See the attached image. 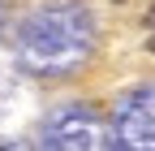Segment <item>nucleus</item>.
<instances>
[{
    "label": "nucleus",
    "instance_id": "f03ea898",
    "mask_svg": "<svg viewBox=\"0 0 155 151\" xmlns=\"http://www.w3.org/2000/svg\"><path fill=\"white\" fill-rule=\"evenodd\" d=\"M151 17H155V0H151Z\"/></svg>",
    "mask_w": 155,
    "mask_h": 151
},
{
    "label": "nucleus",
    "instance_id": "f257e3e1",
    "mask_svg": "<svg viewBox=\"0 0 155 151\" xmlns=\"http://www.w3.org/2000/svg\"><path fill=\"white\" fill-rule=\"evenodd\" d=\"M147 52H155V35H151V39H147Z\"/></svg>",
    "mask_w": 155,
    "mask_h": 151
}]
</instances>
